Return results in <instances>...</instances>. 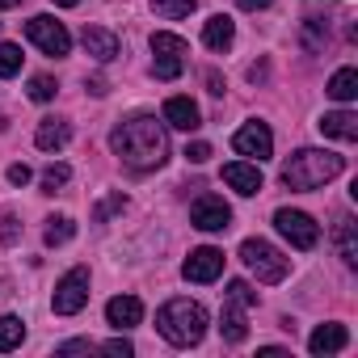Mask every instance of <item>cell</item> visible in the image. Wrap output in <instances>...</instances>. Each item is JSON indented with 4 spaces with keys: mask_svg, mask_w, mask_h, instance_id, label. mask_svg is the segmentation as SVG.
<instances>
[{
    "mask_svg": "<svg viewBox=\"0 0 358 358\" xmlns=\"http://www.w3.org/2000/svg\"><path fill=\"white\" fill-rule=\"evenodd\" d=\"M110 152L135 169V173H148V169H160L169 160V131H164V118L156 114H131L122 118L114 131H110Z\"/></svg>",
    "mask_w": 358,
    "mask_h": 358,
    "instance_id": "obj_1",
    "label": "cell"
},
{
    "mask_svg": "<svg viewBox=\"0 0 358 358\" xmlns=\"http://www.w3.org/2000/svg\"><path fill=\"white\" fill-rule=\"evenodd\" d=\"M345 169V160L337 152H324V148H299L287 164H282V186L287 190H320L324 182H333V177Z\"/></svg>",
    "mask_w": 358,
    "mask_h": 358,
    "instance_id": "obj_2",
    "label": "cell"
},
{
    "mask_svg": "<svg viewBox=\"0 0 358 358\" xmlns=\"http://www.w3.org/2000/svg\"><path fill=\"white\" fill-rule=\"evenodd\" d=\"M156 329L169 345H199L203 333H207V308L194 303V299H169L160 312H156Z\"/></svg>",
    "mask_w": 358,
    "mask_h": 358,
    "instance_id": "obj_3",
    "label": "cell"
},
{
    "mask_svg": "<svg viewBox=\"0 0 358 358\" xmlns=\"http://www.w3.org/2000/svg\"><path fill=\"white\" fill-rule=\"evenodd\" d=\"M241 262L257 274V282H282L287 274H291V257H282L270 241H245L241 245Z\"/></svg>",
    "mask_w": 358,
    "mask_h": 358,
    "instance_id": "obj_4",
    "label": "cell"
},
{
    "mask_svg": "<svg viewBox=\"0 0 358 358\" xmlns=\"http://www.w3.org/2000/svg\"><path fill=\"white\" fill-rule=\"evenodd\" d=\"M152 76L156 80H177L186 72V55H190V47H186V38L182 34H169V30H160V34H152Z\"/></svg>",
    "mask_w": 358,
    "mask_h": 358,
    "instance_id": "obj_5",
    "label": "cell"
},
{
    "mask_svg": "<svg viewBox=\"0 0 358 358\" xmlns=\"http://www.w3.org/2000/svg\"><path fill=\"white\" fill-rule=\"evenodd\" d=\"M85 303H89V266H72V270L55 282L51 308H55V316H76Z\"/></svg>",
    "mask_w": 358,
    "mask_h": 358,
    "instance_id": "obj_6",
    "label": "cell"
},
{
    "mask_svg": "<svg viewBox=\"0 0 358 358\" xmlns=\"http://www.w3.org/2000/svg\"><path fill=\"white\" fill-rule=\"evenodd\" d=\"M26 38H30L43 55H55V59H64V55L72 51V34H68L64 22H55V17H30V22H26Z\"/></svg>",
    "mask_w": 358,
    "mask_h": 358,
    "instance_id": "obj_7",
    "label": "cell"
},
{
    "mask_svg": "<svg viewBox=\"0 0 358 358\" xmlns=\"http://www.w3.org/2000/svg\"><path fill=\"white\" fill-rule=\"evenodd\" d=\"M274 228H278L282 241H291V249H316V241H320L316 220L303 215V211H291V207L274 211Z\"/></svg>",
    "mask_w": 358,
    "mask_h": 358,
    "instance_id": "obj_8",
    "label": "cell"
},
{
    "mask_svg": "<svg viewBox=\"0 0 358 358\" xmlns=\"http://www.w3.org/2000/svg\"><path fill=\"white\" fill-rule=\"evenodd\" d=\"M190 224H194L199 232H228V228H232V207H228L220 194H203V199H194V207H190Z\"/></svg>",
    "mask_w": 358,
    "mask_h": 358,
    "instance_id": "obj_9",
    "label": "cell"
},
{
    "mask_svg": "<svg viewBox=\"0 0 358 358\" xmlns=\"http://www.w3.org/2000/svg\"><path fill=\"white\" fill-rule=\"evenodd\" d=\"M232 148H236L241 156H253V160L262 164V160H270V156H274V135H270V127H266V122H257V118H253V122H245V127L232 135Z\"/></svg>",
    "mask_w": 358,
    "mask_h": 358,
    "instance_id": "obj_10",
    "label": "cell"
},
{
    "mask_svg": "<svg viewBox=\"0 0 358 358\" xmlns=\"http://www.w3.org/2000/svg\"><path fill=\"white\" fill-rule=\"evenodd\" d=\"M182 274H186V282H215L224 274V253L211 249V245H203V249H194L182 262Z\"/></svg>",
    "mask_w": 358,
    "mask_h": 358,
    "instance_id": "obj_11",
    "label": "cell"
},
{
    "mask_svg": "<svg viewBox=\"0 0 358 358\" xmlns=\"http://www.w3.org/2000/svg\"><path fill=\"white\" fill-rule=\"evenodd\" d=\"M224 182H228L236 194L253 199V194H262V169L249 164V160H232V164H224Z\"/></svg>",
    "mask_w": 358,
    "mask_h": 358,
    "instance_id": "obj_12",
    "label": "cell"
},
{
    "mask_svg": "<svg viewBox=\"0 0 358 358\" xmlns=\"http://www.w3.org/2000/svg\"><path fill=\"white\" fill-rule=\"evenodd\" d=\"M80 43H85V51H89L97 64H110V59H118V51H122L118 34H110V30H101V26H85Z\"/></svg>",
    "mask_w": 358,
    "mask_h": 358,
    "instance_id": "obj_13",
    "label": "cell"
},
{
    "mask_svg": "<svg viewBox=\"0 0 358 358\" xmlns=\"http://www.w3.org/2000/svg\"><path fill=\"white\" fill-rule=\"evenodd\" d=\"M164 127H177V131H199L203 127V114L190 97H169L164 101Z\"/></svg>",
    "mask_w": 358,
    "mask_h": 358,
    "instance_id": "obj_14",
    "label": "cell"
},
{
    "mask_svg": "<svg viewBox=\"0 0 358 358\" xmlns=\"http://www.w3.org/2000/svg\"><path fill=\"white\" fill-rule=\"evenodd\" d=\"M106 320H110L114 329H135V324L143 320V303H139L135 295H114V299L106 303Z\"/></svg>",
    "mask_w": 358,
    "mask_h": 358,
    "instance_id": "obj_15",
    "label": "cell"
},
{
    "mask_svg": "<svg viewBox=\"0 0 358 358\" xmlns=\"http://www.w3.org/2000/svg\"><path fill=\"white\" fill-rule=\"evenodd\" d=\"M320 131H324L329 139L354 143V139H358V114H354V110H333V114L320 118Z\"/></svg>",
    "mask_w": 358,
    "mask_h": 358,
    "instance_id": "obj_16",
    "label": "cell"
},
{
    "mask_svg": "<svg viewBox=\"0 0 358 358\" xmlns=\"http://www.w3.org/2000/svg\"><path fill=\"white\" fill-rule=\"evenodd\" d=\"M345 345H350L345 324H320V329H312V337H308V350H312V354H337V350H345Z\"/></svg>",
    "mask_w": 358,
    "mask_h": 358,
    "instance_id": "obj_17",
    "label": "cell"
},
{
    "mask_svg": "<svg viewBox=\"0 0 358 358\" xmlns=\"http://www.w3.org/2000/svg\"><path fill=\"white\" fill-rule=\"evenodd\" d=\"M220 333H224V341H228V345H241V341L249 337L245 308H241L236 299H228V303H224V312H220Z\"/></svg>",
    "mask_w": 358,
    "mask_h": 358,
    "instance_id": "obj_18",
    "label": "cell"
},
{
    "mask_svg": "<svg viewBox=\"0 0 358 358\" xmlns=\"http://www.w3.org/2000/svg\"><path fill=\"white\" fill-rule=\"evenodd\" d=\"M232 38H236V22H232V17H224V13H220V17H211V22L203 26V43H207L211 51H228V47H232Z\"/></svg>",
    "mask_w": 358,
    "mask_h": 358,
    "instance_id": "obj_19",
    "label": "cell"
},
{
    "mask_svg": "<svg viewBox=\"0 0 358 358\" xmlns=\"http://www.w3.org/2000/svg\"><path fill=\"white\" fill-rule=\"evenodd\" d=\"M68 139H72V127H68L64 118H47V122H38V135H34V143H38L43 152H59Z\"/></svg>",
    "mask_w": 358,
    "mask_h": 358,
    "instance_id": "obj_20",
    "label": "cell"
},
{
    "mask_svg": "<svg viewBox=\"0 0 358 358\" xmlns=\"http://www.w3.org/2000/svg\"><path fill=\"white\" fill-rule=\"evenodd\" d=\"M337 253H341V262H345L350 270L358 266V224H354L350 215L337 220Z\"/></svg>",
    "mask_w": 358,
    "mask_h": 358,
    "instance_id": "obj_21",
    "label": "cell"
},
{
    "mask_svg": "<svg viewBox=\"0 0 358 358\" xmlns=\"http://www.w3.org/2000/svg\"><path fill=\"white\" fill-rule=\"evenodd\" d=\"M329 97L333 101H354L358 97V72L354 68H337L333 80H329Z\"/></svg>",
    "mask_w": 358,
    "mask_h": 358,
    "instance_id": "obj_22",
    "label": "cell"
},
{
    "mask_svg": "<svg viewBox=\"0 0 358 358\" xmlns=\"http://www.w3.org/2000/svg\"><path fill=\"white\" fill-rule=\"evenodd\" d=\"M26 341V324L17 316H0V354H9Z\"/></svg>",
    "mask_w": 358,
    "mask_h": 358,
    "instance_id": "obj_23",
    "label": "cell"
},
{
    "mask_svg": "<svg viewBox=\"0 0 358 358\" xmlns=\"http://www.w3.org/2000/svg\"><path fill=\"white\" fill-rule=\"evenodd\" d=\"M72 236H76V224H72L68 215H51V220H47V232H43V241H47L51 249H55V245H68Z\"/></svg>",
    "mask_w": 358,
    "mask_h": 358,
    "instance_id": "obj_24",
    "label": "cell"
},
{
    "mask_svg": "<svg viewBox=\"0 0 358 358\" xmlns=\"http://www.w3.org/2000/svg\"><path fill=\"white\" fill-rule=\"evenodd\" d=\"M152 9H156V17H164V22H177V17H190V13L199 9V0H152Z\"/></svg>",
    "mask_w": 358,
    "mask_h": 358,
    "instance_id": "obj_25",
    "label": "cell"
},
{
    "mask_svg": "<svg viewBox=\"0 0 358 358\" xmlns=\"http://www.w3.org/2000/svg\"><path fill=\"white\" fill-rule=\"evenodd\" d=\"M17 72H22V47L0 43V76H17Z\"/></svg>",
    "mask_w": 358,
    "mask_h": 358,
    "instance_id": "obj_26",
    "label": "cell"
},
{
    "mask_svg": "<svg viewBox=\"0 0 358 358\" xmlns=\"http://www.w3.org/2000/svg\"><path fill=\"white\" fill-rule=\"evenodd\" d=\"M68 177H72L68 164H47V169H43V190H47V194L64 190V186H68Z\"/></svg>",
    "mask_w": 358,
    "mask_h": 358,
    "instance_id": "obj_27",
    "label": "cell"
},
{
    "mask_svg": "<svg viewBox=\"0 0 358 358\" xmlns=\"http://www.w3.org/2000/svg\"><path fill=\"white\" fill-rule=\"evenodd\" d=\"M55 93H59V85H55L51 76H34V80H30V97H34V101H51Z\"/></svg>",
    "mask_w": 358,
    "mask_h": 358,
    "instance_id": "obj_28",
    "label": "cell"
},
{
    "mask_svg": "<svg viewBox=\"0 0 358 358\" xmlns=\"http://www.w3.org/2000/svg\"><path fill=\"white\" fill-rule=\"evenodd\" d=\"M228 299H236L241 308H253V303H257V291H253L249 282H241V278H236V282H228Z\"/></svg>",
    "mask_w": 358,
    "mask_h": 358,
    "instance_id": "obj_29",
    "label": "cell"
},
{
    "mask_svg": "<svg viewBox=\"0 0 358 358\" xmlns=\"http://www.w3.org/2000/svg\"><path fill=\"white\" fill-rule=\"evenodd\" d=\"M186 160H190V164H207V160H211V143H190V148H186Z\"/></svg>",
    "mask_w": 358,
    "mask_h": 358,
    "instance_id": "obj_30",
    "label": "cell"
},
{
    "mask_svg": "<svg viewBox=\"0 0 358 358\" xmlns=\"http://www.w3.org/2000/svg\"><path fill=\"white\" fill-rule=\"evenodd\" d=\"M122 207H127V199H122V194H114L110 203H101V207H97V224H106V220H110L114 211H122Z\"/></svg>",
    "mask_w": 358,
    "mask_h": 358,
    "instance_id": "obj_31",
    "label": "cell"
},
{
    "mask_svg": "<svg viewBox=\"0 0 358 358\" xmlns=\"http://www.w3.org/2000/svg\"><path fill=\"white\" fill-rule=\"evenodd\" d=\"M101 350H106V354H118V358H131V354H135V345H131L127 337H114V341H106Z\"/></svg>",
    "mask_w": 358,
    "mask_h": 358,
    "instance_id": "obj_32",
    "label": "cell"
},
{
    "mask_svg": "<svg viewBox=\"0 0 358 358\" xmlns=\"http://www.w3.org/2000/svg\"><path fill=\"white\" fill-rule=\"evenodd\" d=\"M5 177H9V182H13V186H26V182H30V177H34V173H30L26 164H9V173H5Z\"/></svg>",
    "mask_w": 358,
    "mask_h": 358,
    "instance_id": "obj_33",
    "label": "cell"
},
{
    "mask_svg": "<svg viewBox=\"0 0 358 358\" xmlns=\"http://www.w3.org/2000/svg\"><path fill=\"white\" fill-rule=\"evenodd\" d=\"M89 350H97V345H93V341H64L55 354H89Z\"/></svg>",
    "mask_w": 358,
    "mask_h": 358,
    "instance_id": "obj_34",
    "label": "cell"
},
{
    "mask_svg": "<svg viewBox=\"0 0 358 358\" xmlns=\"http://www.w3.org/2000/svg\"><path fill=\"white\" fill-rule=\"evenodd\" d=\"M236 5H241V9H249V13H257V9H270L274 0H236Z\"/></svg>",
    "mask_w": 358,
    "mask_h": 358,
    "instance_id": "obj_35",
    "label": "cell"
},
{
    "mask_svg": "<svg viewBox=\"0 0 358 358\" xmlns=\"http://www.w3.org/2000/svg\"><path fill=\"white\" fill-rule=\"evenodd\" d=\"M13 224H17V220H13V215H5V232H0V236H5V245H13V241H17V228H13Z\"/></svg>",
    "mask_w": 358,
    "mask_h": 358,
    "instance_id": "obj_36",
    "label": "cell"
},
{
    "mask_svg": "<svg viewBox=\"0 0 358 358\" xmlns=\"http://www.w3.org/2000/svg\"><path fill=\"white\" fill-rule=\"evenodd\" d=\"M207 85H211V93H215V97H224V80H220L215 72H207Z\"/></svg>",
    "mask_w": 358,
    "mask_h": 358,
    "instance_id": "obj_37",
    "label": "cell"
},
{
    "mask_svg": "<svg viewBox=\"0 0 358 358\" xmlns=\"http://www.w3.org/2000/svg\"><path fill=\"white\" fill-rule=\"evenodd\" d=\"M51 5H59V9H72V5H80V0H51Z\"/></svg>",
    "mask_w": 358,
    "mask_h": 358,
    "instance_id": "obj_38",
    "label": "cell"
},
{
    "mask_svg": "<svg viewBox=\"0 0 358 358\" xmlns=\"http://www.w3.org/2000/svg\"><path fill=\"white\" fill-rule=\"evenodd\" d=\"M22 5V0H0V9H17Z\"/></svg>",
    "mask_w": 358,
    "mask_h": 358,
    "instance_id": "obj_39",
    "label": "cell"
}]
</instances>
